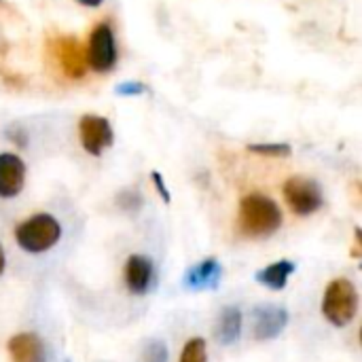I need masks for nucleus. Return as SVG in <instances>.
<instances>
[{"mask_svg": "<svg viewBox=\"0 0 362 362\" xmlns=\"http://www.w3.org/2000/svg\"><path fill=\"white\" fill-rule=\"evenodd\" d=\"M4 272V252H2V246H0V274Z\"/></svg>", "mask_w": 362, "mask_h": 362, "instance_id": "obj_22", "label": "nucleus"}, {"mask_svg": "<svg viewBox=\"0 0 362 362\" xmlns=\"http://www.w3.org/2000/svg\"><path fill=\"white\" fill-rule=\"evenodd\" d=\"M8 354L13 362H45L47 361V352L42 341L32 335V333H21L15 335L8 341Z\"/></svg>", "mask_w": 362, "mask_h": 362, "instance_id": "obj_10", "label": "nucleus"}, {"mask_svg": "<svg viewBox=\"0 0 362 362\" xmlns=\"http://www.w3.org/2000/svg\"><path fill=\"white\" fill-rule=\"evenodd\" d=\"M78 136L83 148L93 157H100L102 151L112 144V127L108 119L100 115H85L78 123Z\"/></svg>", "mask_w": 362, "mask_h": 362, "instance_id": "obj_6", "label": "nucleus"}, {"mask_svg": "<svg viewBox=\"0 0 362 362\" xmlns=\"http://www.w3.org/2000/svg\"><path fill=\"white\" fill-rule=\"evenodd\" d=\"M25 182V163L13 153H0V197L19 195Z\"/></svg>", "mask_w": 362, "mask_h": 362, "instance_id": "obj_8", "label": "nucleus"}, {"mask_svg": "<svg viewBox=\"0 0 362 362\" xmlns=\"http://www.w3.org/2000/svg\"><path fill=\"white\" fill-rule=\"evenodd\" d=\"M121 199H125L127 204H123V208H127V210H136L142 202H140V197L136 195V193H123L121 195Z\"/></svg>", "mask_w": 362, "mask_h": 362, "instance_id": "obj_20", "label": "nucleus"}, {"mask_svg": "<svg viewBox=\"0 0 362 362\" xmlns=\"http://www.w3.org/2000/svg\"><path fill=\"white\" fill-rule=\"evenodd\" d=\"M356 308H358V295L354 284L346 278L333 280L322 301V312L327 320L333 322L335 327H346L356 316Z\"/></svg>", "mask_w": 362, "mask_h": 362, "instance_id": "obj_3", "label": "nucleus"}, {"mask_svg": "<svg viewBox=\"0 0 362 362\" xmlns=\"http://www.w3.org/2000/svg\"><path fill=\"white\" fill-rule=\"evenodd\" d=\"M57 57L62 64V70L66 72L68 78H83L87 72V64H85V53L83 47L76 38L72 36H59L57 38Z\"/></svg>", "mask_w": 362, "mask_h": 362, "instance_id": "obj_9", "label": "nucleus"}, {"mask_svg": "<svg viewBox=\"0 0 362 362\" xmlns=\"http://www.w3.org/2000/svg\"><path fill=\"white\" fill-rule=\"evenodd\" d=\"M293 272H295V265L291 261H278V263L269 265L267 269L259 272L257 274V280L263 282L265 286L274 288V291H280V288L286 286V280H288V276Z\"/></svg>", "mask_w": 362, "mask_h": 362, "instance_id": "obj_14", "label": "nucleus"}, {"mask_svg": "<svg viewBox=\"0 0 362 362\" xmlns=\"http://www.w3.org/2000/svg\"><path fill=\"white\" fill-rule=\"evenodd\" d=\"M81 4H85V6H100L104 0H78Z\"/></svg>", "mask_w": 362, "mask_h": 362, "instance_id": "obj_21", "label": "nucleus"}, {"mask_svg": "<svg viewBox=\"0 0 362 362\" xmlns=\"http://www.w3.org/2000/svg\"><path fill=\"white\" fill-rule=\"evenodd\" d=\"M142 362H168V350L161 341H153L148 344V348L144 350Z\"/></svg>", "mask_w": 362, "mask_h": 362, "instance_id": "obj_17", "label": "nucleus"}, {"mask_svg": "<svg viewBox=\"0 0 362 362\" xmlns=\"http://www.w3.org/2000/svg\"><path fill=\"white\" fill-rule=\"evenodd\" d=\"M151 180H153L155 189L159 191V195L163 197V202L170 204V191H168V187H165V182H163V176H161L159 172H153V174H151Z\"/></svg>", "mask_w": 362, "mask_h": 362, "instance_id": "obj_19", "label": "nucleus"}, {"mask_svg": "<svg viewBox=\"0 0 362 362\" xmlns=\"http://www.w3.org/2000/svg\"><path fill=\"white\" fill-rule=\"evenodd\" d=\"M151 280H153V263L146 257H140V255L129 257L127 259V265H125V282H127V288L134 295H142V293L148 291Z\"/></svg>", "mask_w": 362, "mask_h": 362, "instance_id": "obj_11", "label": "nucleus"}, {"mask_svg": "<svg viewBox=\"0 0 362 362\" xmlns=\"http://www.w3.org/2000/svg\"><path fill=\"white\" fill-rule=\"evenodd\" d=\"M62 238V225L51 214H36L15 229L17 244L28 252H47Z\"/></svg>", "mask_w": 362, "mask_h": 362, "instance_id": "obj_2", "label": "nucleus"}, {"mask_svg": "<svg viewBox=\"0 0 362 362\" xmlns=\"http://www.w3.org/2000/svg\"><path fill=\"white\" fill-rule=\"evenodd\" d=\"M248 151L257 153V155H265V157H288L291 155V146L288 144H278V142L250 144Z\"/></svg>", "mask_w": 362, "mask_h": 362, "instance_id": "obj_15", "label": "nucleus"}, {"mask_svg": "<svg viewBox=\"0 0 362 362\" xmlns=\"http://www.w3.org/2000/svg\"><path fill=\"white\" fill-rule=\"evenodd\" d=\"M117 62V42L108 23H98L89 34L85 64L95 72H108Z\"/></svg>", "mask_w": 362, "mask_h": 362, "instance_id": "obj_4", "label": "nucleus"}, {"mask_svg": "<svg viewBox=\"0 0 362 362\" xmlns=\"http://www.w3.org/2000/svg\"><path fill=\"white\" fill-rule=\"evenodd\" d=\"M288 322V314L282 308L276 305H261L252 312V335L255 339H272L282 333V329Z\"/></svg>", "mask_w": 362, "mask_h": 362, "instance_id": "obj_7", "label": "nucleus"}, {"mask_svg": "<svg viewBox=\"0 0 362 362\" xmlns=\"http://www.w3.org/2000/svg\"><path fill=\"white\" fill-rule=\"evenodd\" d=\"M218 280H221V265H218V261L208 259L187 272L185 286L191 291H204V288H214L218 284Z\"/></svg>", "mask_w": 362, "mask_h": 362, "instance_id": "obj_12", "label": "nucleus"}, {"mask_svg": "<svg viewBox=\"0 0 362 362\" xmlns=\"http://www.w3.org/2000/svg\"><path fill=\"white\" fill-rule=\"evenodd\" d=\"M240 229L248 238H267L282 225L278 204L261 193H250L240 202Z\"/></svg>", "mask_w": 362, "mask_h": 362, "instance_id": "obj_1", "label": "nucleus"}, {"mask_svg": "<svg viewBox=\"0 0 362 362\" xmlns=\"http://www.w3.org/2000/svg\"><path fill=\"white\" fill-rule=\"evenodd\" d=\"M242 331V314L238 308H227L221 312L218 322H216V339L221 344H233L240 337Z\"/></svg>", "mask_w": 362, "mask_h": 362, "instance_id": "obj_13", "label": "nucleus"}, {"mask_svg": "<svg viewBox=\"0 0 362 362\" xmlns=\"http://www.w3.org/2000/svg\"><path fill=\"white\" fill-rule=\"evenodd\" d=\"M284 199L295 214L308 216L322 206V191L316 180L305 176H293L284 182Z\"/></svg>", "mask_w": 362, "mask_h": 362, "instance_id": "obj_5", "label": "nucleus"}, {"mask_svg": "<svg viewBox=\"0 0 362 362\" xmlns=\"http://www.w3.org/2000/svg\"><path fill=\"white\" fill-rule=\"evenodd\" d=\"M180 362H206V341L199 337L187 341Z\"/></svg>", "mask_w": 362, "mask_h": 362, "instance_id": "obj_16", "label": "nucleus"}, {"mask_svg": "<svg viewBox=\"0 0 362 362\" xmlns=\"http://www.w3.org/2000/svg\"><path fill=\"white\" fill-rule=\"evenodd\" d=\"M144 91H146V85H144V83H138V81L121 83V85H117V89H115L117 95H142Z\"/></svg>", "mask_w": 362, "mask_h": 362, "instance_id": "obj_18", "label": "nucleus"}]
</instances>
